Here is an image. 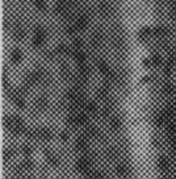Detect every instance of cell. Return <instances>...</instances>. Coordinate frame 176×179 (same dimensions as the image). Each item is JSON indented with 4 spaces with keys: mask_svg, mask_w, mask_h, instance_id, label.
Masks as SVG:
<instances>
[{
    "mask_svg": "<svg viewBox=\"0 0 176 179\" xmlns=\"http://www.w3.org/2000/svg\"><path fill=\"white\" fill-rule=\"evenodd\" d=\"M21 52L20 50H13L12 52V54H11V59H12V62H19V61H21Z\"/></svg>",
    "mask_w": 176,
    "mask_h": 179,
    "instance_id": "1",
    "label": "cell"
},
{
    "mask_svg": "<svg viewBox=\"0 0 176 179\" xmlns=\"http://www.w3.org/2000/svg\"><path fill=\"white\" fill-rule=\"evenodd\" d=\"M34 4H36V7H37L38 9L44 11L45 7H46V2H45V0H34Z\"/></svg>",
    "mask_w": 176,
    "mask_h": 179,
    "instance_id": "2",
    "label": "cell"
}]
</instances>
